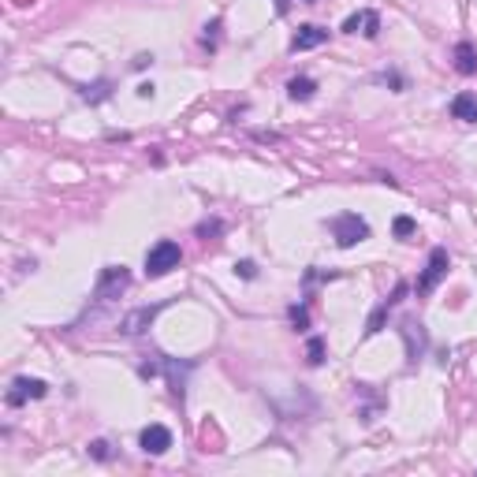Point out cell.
Listing matches in <instances>:
<instances>
[{
	"label": "cell",
	"instance_id": "6da1fadb",
	"mask_svg": "<svg viewBox=\"0 0 477 477\" xmlns=\"http://www.w3.org/2000/svg\"><path fill=\"white\" fill-rule=\"evenodd\" d=\"M179 261H183L179 242L160 239V242H153L150 250H145V276H150V279H160V276H168L172 269H179Z\"/></svg>",
	"mask_w": 477,
	"mask_h": 477
},
{
	"label": "cell",
	"instance_id": "7a4b0ae2",
	"mask_svg": "<svg viewBox=\"0 0 477 477\" xmlns=\"http://www.w3.org/2000/svg\"><path fill=\"white\" fill-rule=\"evenodd\" d=\"M328 232H332V239H336L339 250H351L354 242L369 239V224L361 220L358 212H339V217L328 220Z\"/></svg>",
	"mask_w": 477,
	"mask_h": 477
},
{
	"label": "cell",
	"instance_id": "3957f363",
	"mask_svg": "<svg viewBox=\"0 0 477 477\" xmlns=\"http://www.w3.org/2000/svg\"><path fill=\"white\" fill-rule=\"evenodd\" d=\"M127 287H130V272H127V265H105L101 276H97L93 299H97V302H112V299H120Z\"/></svg>",
	"mask_w": 477,
	"mask_h": 477
},
{
	"label": "cell",
	"instance_id": "277c9868",
	"mask_svg": "<svg viewBox=\"0 0 477 477\" xmlns=\"http://www.w3.org/2000/svg\"><path fill=\"white\" fill-rule=\"evenodd\" d=\"M448 265H451V257H448V250L443 246H436V250L429 254V261H425V272L418 276V284H414V291L418 294H429L443 276H448Z\"/></svg>",
	"mask_w": 477,
	"mask_h": 477
},
{
	"label": "cell",
	"instance_id": "5b68a950",
	"mask_svg": "<svg viewBox=\"0 0 477 477\" xmlns=\"http://www.w3.org/2000/svg\"><path fill=\"white\" fill-rule=\"evenodd\" d=\"M45 396H48V384L41 376H15L8 388V406H23L30 399H45Z\"/></svg>",
	"mask_w": 477,
	"mask_h": 477
},
{
	"label": "cell",
	"instance_id": "8992f818",
	"mask_svg": "<svg viewBox=\"0 0 477 477\" xmlns=\"http://www.w3.org/2000/svg\"><path fill=\"white\" fill-rule=\"evenodd\" d=\"M164 306H138V309H130L127 317H120V336H142V332H150V324L157 321Z\"/></svg>",
	"mask_w": 477,
	"mask_h": 477
},
{
	"label": "cell",
	"instance_id": "52a82bcc",
	"mask_svg": "<svg viewBox=\"0 0 477 477\" xmlns=\"http://www.w3.org/2000/svg\"><path fill=\"white\" fill-rule=\"evenodd\" d=\"M138 443H142L145 455H164L172 448V429H168V425H145Z\"/></svg>",
	"mask_w": 477,
	"mask_h": 477
},
{
	"label": "cell",
	"instance_id": "ba28073f",
	"mask_svg": "<svg viewBox=\"0 0 477 477\" xmlns=\"http://www.w3.org/2000/svg\"><path fill=\"white\" fill-rule=\"evenodd\" d=\"M403 294H406V284H399L396 291H391V299H384V302H381V306H376L373 314H369V324H366V339H369V336H376V332H381V328H384L388 314H391V309L399 306V299H403Z\"/></svg>",
	"mask_w": 477,
	"mask_h": 477
},
{
	"label": "cell",
	"instance_id": "9c48e42d",
	"mask_svg": "<svg viewBox=\"0 0 477 477\" xmlns=\"http://www.w3.org/2000/svg\"><path fill=\"white\" fill-rule=\"evenodd\" d=\"M343 34H366V38H376L381 34V15L376 11H354L347 23H343Z\"/></svg>",
	"mask_w": 477,
	"mask_h": 477
},
{
	"label": "cell",
	"instance_id": "30bf717a",
	"mask_svg": "<svg viewBox=\"0 0 477 477\" xmlns=\"http://www.w3.org/2000/svg\"><path fill=\"white\" fill-rule=\"evenodd\" d=\"M403 339H406V361L410 366H418V358L425 354V332H421V324H414V321H403Z\"/></svg>",
	"mask_w": 477,
	"mask_h": 477
},
{
	"label": "cell",
	"instance_id": "8fae6325",
	"mask_svg": "<svg viewBox=\"0 0 477 477\" xmlns=\"http://www.w3.org/2000/svg\"><path fill=\"white\" fill-rule=\"evenodd\" d=\"M328 41V30L324 26H299V34L291 38V53H306V48H317V45H324Z\"/></svg>",
	"mask_w": 477,
	"mask_h": 477
},
{
	"label": "cell",
	"instance_id": "7c38bea8",
	"mask_svg": "<svg viewBox=\"0 0 477 477\" xmlns=\"http://www.w3.org/2000/svg\"><path fill=\"white\" fill-rule=\"evenodd\" d=\"M451 116L463 123H477V93H455L451 97Z\"/></svg>",
	"mask_w": 477,
	"mask_h": 477
},
{
	"label": "cell",
	"instance_id": "4fadbf2b",
	"mask_svg": "<svg viewBox=\"0 0 477 477\" xmlns=\"http://www.w3.org/2000/svg\"><path fill=\"white\" fill-rule=\"evenodd\" d=\"M455 71L458 75H477V48L470 41L455 45Z\"/></svg>",
	"mask_w": 477,
	"mask_h": 477
},
{
	"label": "cell",
	"instance_id": "5bb4252c",
	"mask_svg": "<svg viewBox=\"0 0 477 477\" xmlns=\"http://www.w3.org/2000/svg\"><path fill=\"white\" fill-rule=\"evenodd\" d=\"M314 93H317V82L309 75H299V78L287 82V97H291V101H309Z\"/></svg>",
	"mask_w": 477,
	"mask_h": 477
},
{
	"label": "cell",
	"instance_id": "9a60e30c",
	"mask_svg": "<svg viewBox=\"0 0 477 477\" xmlns=\"http://www.w3.org/2000/svg\"><path fill=\"white\" fill-rule=\"evenodd\" d=\"M164 369H168V384H172V396L175 399H183V391H187V376L179 373L175 361H164Z\"/></svg>",
	"mask_w": 477,
	"mask_h": 477
},
{
	"label": "cell",
	"instance_id": "2e32d148",
	"mask_svg": "<svg viewBox=\"0 0 477 477\" xmlns=\"http://www.w3.org/2000/svg\"><path fill=\"white\" fill-rule=\"evenodd\" d=\"M414 232H418L414 217H396V220H391V235H396V239H410Z\"/></svg>",
	"mask_w": 477,
	"mask_h": 477
},
{
	"label": "cell",
	"instance_id": "e0dca14e",
	"mask_svg": "<svg viewBox=\"0 0 477 477\" xmlns=\"http://www.w3.org/2000/svg\"><path fill=\"white\" fill-rule=\"evenodd\" d=\"M306 361H309V366H321V361H324V339H321V336H309V343H306Z\"/></svg>",
	"mask_w": 477,
	"mask_h": 477
},
{
	"label": "cell",
	"instance_id": "ac0fdd59",
	"mask_svg": "<svg viewBox=\"0 0 477 477\" xmlns=\"http://www.w3.org/2000/svg\"><path fill=\"white\" fill-rule=\"evenodd\" d=\"M112 93V86H108V82H93V86H86V90H82V97H86V101L90 105H97V101H105V97Z\"/></svg>",
	"mask_w": 477,
	"mask_h": 477
},
{
	"label": "cell",
	"instance_id": "d6986e66",
	"mask_svg": "<svg viewBox=\"0 0 477 477\" xmlns=\"http://www.w3.org/2000/svg\"><path fill=\"white\" fill-rule=\"evenodd\" d=\"M217 41H220V19H212V23H205V34H202V45L209 48H217Z\"/></svg>",
	"mask_w": 477,
	"mask_h": 477
},
{
	"label": "cell",
	"instance_id": "ffe728a7",
	"mask_svg": "<svg viewBox=\"0 0 477 477\" xmlns=\"http://www.w3.org/2000/svg\"><path fill=\"white\" fill-rule=\"evenodd\" d=\"M287 314H291V324H294V332H306V328H309V314H306V306H291Z\"/></svg>",
	"mask_w": 477,
	"mask_h": 477
},
{
	"label": "cell",
	"instance_id": "44dd1931",
	"mask_svg": "<svg viewBox=\"0 0 477 477\" xmlns=\"http://www.w3.org/2000/svg\"><path fill=\"white\" fill-rule=\"evenodd\" d=\"M90 458H97V463H108V458H112L108 440H93V443H90Z\"/></svg>",
	"mask_w": 477,
	"mask_h": 477
},
{
	"label": "cell",
	"instance_id": "7402d4cb",
	"mask_svg": "<svg viewBox=\"0 0 477 477\" xmlns=\"http://www.w3.org/2000/svg\"><path fill=\"white\" fill-rule=\"evenodd\" d=\"M220 232H224L220 220H202V224H198V239H217Z\"/></svg>",
	"mask_w": 477,
	"mask_h": 477
},
{
	"label": "cell",
	"instance_id": "603a6c76",
	"mask_svg": "<svg viewBox=\"0 0 477 477\" xmlns=\"http://www.w3.org/2000/svg\"><path fill=\"white\" fill-rule=\"evenodd\" d=\"M235 276H242V279H254L257 276V265L250 257H242V261H235Z\"/></svg>",
	"mask_w": 477,
	"mask_h": 477
},
{
	"label": "cell",
	"instance_id": "cb8c5ba5",
	"mask_svg": "<svg viewBox=\"0 0 477 477\" xmlns=\"http://www.w3.org/2000/svg\"><path fill=\"white\" fill-rule=\"evenodd\" d=\"M381 78L388 82V86H396V90H403V86H406V82H403V75H399V71H388V75H381Z\"/></svg>",
	"mask_w": 477,
	"mask_h": 477
},
{
	"label": "cell",
	"instance_id": "d4e9b609",
	"mask_svg": "<svg viewBox=\"0 0 477 477\" xmlns=\"http://www.w3.org/2000/svg\"><path fill=\"white\" fill-rule=\"evenodd\" d=\"M153 93H157V86H153V82H142V86H138V97H145V101H150Z\"/></svg>",
	"mask_w": 477,
	"mask_h": 477
},
{
	"label": "cell",
	"instance_id": "484cf974",
	"mask_svg": "<svg viewBox=\"0 0 477 477\" xmlns=\"http://www.w3.org/2000/svg\"><path fill=\"white\" fill-rule=\"evenodd\" d=\"M287 8H291V0H276V11H279V15H284Z\"/></svg>",
	"mask_w": 477,
	"mask_h": 477
},
{
	"label": "cell",
	"instance_id": "4316f807",
	"mask_svg": "<svg viewBox=\"0 0 477 477\" xmlns=\"http://www.w3.org/2000/svg\"><path fill=\"white\" fill-rule=\"evenodd\" d=\"M302 4H317V0H302Z\"/></svg>",
	"mask_w": 477,
	"mask_h": 477
}]
</instances>
